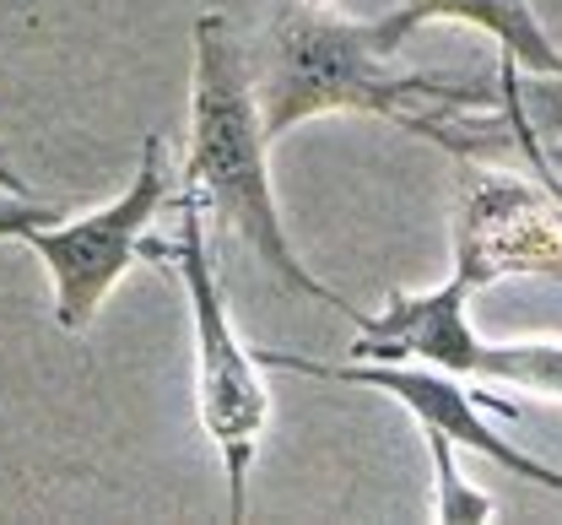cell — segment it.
<instances>
[{"instance_id": "3", "label": "cell", "mask_w": 562, "mask_h": 525, "mask_svg": "<svg viewBox=\"0 0 562 525\" xmlns=\"http://www.w3.org/2000/svg\"><path fill=\"white\" fill-rule=\"evenodd\" d=\"M173 266L184 277L190 293V320H195V401H201V428L211 434V445L222 450L227 466V510L233 521H244L249 510V460L260 450L266 417H271V390L260 379V358L238 342L233 320H227V299L211 266L206 244V206L184 201L179 217V244H173Z\"/></svg>"}, {"instance_id": "6", "label": "cell", "mask_w": 562, "mask_h": 525, "mask_svg": "<svg viewBox=\"0 0 562 525\" xmlns=\"http://www.w3.org/2000/svg\"><path fill=\"white\" fill-rule=\"evenodd\" d=\"M454 277L471 293L503 277L562 282V196L514 174H487L471 157H460Z\"/></svg>"}, {"instance_id": "4", "label": "cell", "mask_w": 562, "mask_h": 525, "mask_svg": "<svg viewBox=\"0 0 562 525\" xmlns=\"http://www.w3.org/2000/svg\"><path fill=\"white\" fill-rule=\"evenodd\" d=\"M471 288L449 277L432 293H390V303L368 320H357V364H432L443 375L519 384L562 395V347L558 342H482L465 320Z\"/></svg>"}, {"instance_id": "8", "label": "cell", "mask_w": 562, "mask_h": 525, "mask_svg": "<svg viewBox=\"0 0 562 525\" xmlns=\"http://www.w3.org/2000/svg\"><path fill=\"white\" fill-rule=\"evenodd\" d=\"M422 22H471L487 38H497L508 66H525L530 76H562V49L547 38V27H541L530 0H406L390 16L373 22L379 49L395 60L412 44V33Z\"/></svg>"}, {"instance_id": "13", "label": "cell", "mask_w": 562, "mask_h": 525, "mask_svg": "<svg viewBox=\"0 0 562 525\" xmlns=\"http://www.w3.org/2000/svg\"><path fill=\"white\" fill-rule=\"evenodd\" d=\"M547 163H552V168H562V142H552V147H547Z\"/></svg>"}, {"instance_id": "1", "label": "cell", "mask_w": 562, "mask_h": 525, "mask_svg": "<svg viewBox=\"0 0 562 525\" xmlns=\"http://www.w3.org/2000/svg\"><path fill=\"white\" fill-rule=\"evenodd\" d=\"M255 87L271 142L314 114H373L390 120L395 131L443 147L449 157H471L487 131V120H476L471 109L492 103L503 109L497 87L487 81L390 71L373 22H341L330 16V5H297V0H281L266 60L255 66Z\"/></svg>"}, {"instance_id": "14", "label": "cell", "mask_w": 562, "mask_h": 525, "mask_svg": "<svg viewBox=\"0 0 562 525\" xmlns=\"http://www.w3.org/2000/svg\"><path fill=\"white\" fill-rule=\"evenodd\" d=\"M297 5H330V0H297Z\"/></svg>"}, {"instance_id": "10", "label": "cell", "mask_w": 562, "mask_h": 525, "mask_svg": "<svg viewBox=\"0 0 562 525\" xmlns=\"http://www.w3.org/2000/svg\"><path fill=\"white\" fill-rule=\"evenodd\" d=\"M427 434V455H432V482H438V499H432V510H438V521H497V499H487L482 488H471L465 482V471H460V460H454V439L449 434H438V428H422Z\"/></svg>"}, {"instance_id": "5", "label": "cell", "mask_w": 562, "mask_h": 525, "mask_svg": "<svg viewBox=\"0 0 562 525\" xmlns=\"http://www.w3.org/2000/svg\"><path fill=\"white\" fill-rule=\"evenodd\" d=\"M162 201H168V163H162V136L151 131L140 142L136 179L120 201L81 212V217L38 223L22 238L55 282V325L60 331H87L98 320L114 282L140 260V238Z\"/></svg>"}, {"instance_id": "11", "label": "cell", "mask_w": 562, "mask_h": 525, "mask_svg": "<svg viewBox=\"0 0 562 525\" xmlns=\"http://www.w3.org/2000/svg\"><path fill=\"white\" fill-rule=\"evenodd\" d=\"M55 217H66V206H49V201H38V196H11V190H0V238H27L38 223H55Z\"/></svg>"}, {"instance_id": "12", "label": "cell", "mask_w": 562, "mask_h": 525, "mask_svg": "<svg viewBox=\"0 0 562 525\" xmlns=\"http://www.w3.org/2000/svg\"><path fill=\"white\" fill-rule=\"evenodd\" d=\"M0 190H11V196H33V190L22 185V174H11L5 163H0Z\"/></svg>"}, {"instance_id": "9", "label": "cell", "mask_w": 562, "mask_h": 525, "mask_svg": "<svg viewBox=\"0 0 562 525\" xmlns=\"http://www.w3.org/2000/svg\"><path fill=\"white\" fill-rule=\"evenodd\" d=\"M497 98H503V120H508L514 147H525L530 168L541 174V185L562 196V174H552V163H547V147L562 142V76H530L519 87V66L503 60Z\"/></svg>"}, {"instance_id": "2", "label": "cell", "mask_w": 562, "mask_h": 525, "mask_svg": "<svg viewBox=\"0 0 562 525\" xmlns=\"http://www.w3.org/2000/svg\"><path fill=\"white\" fill-rule=\"evenodd\" d=\"M190 157H184V179L190 190H201L206 206L227 233H238L255 260H266V271L286 282L292 293L314 303H330L351 320H362L341 293H330L292 249L281 206L271 196V136L260 120V87H255V60L249 49L233 38L222 11L195 16V98H190Z\"/></svg>"}, {"instance_id": "7", "label": "cell", "mask_w": 562, "mask_h": 525, "mask_svg": "<svg viewBox=\"0 0 562 525\" xmlns=\"http://www.w3.org/2000/svg\"><path fill=\"white\" fill-rule=\"evenodd\" d=\"M255 358H260V369H277V375L336 379V384L384 390V395H395L401 406L417 412L422 428H438V434H449L454 445L487 455L503 471H514V477H525V482H541L547 493L562 499V471H552V466L536 460V455L514 450L497 428H487L476 395L465 390L460 375H443V369H432V364H325V358H297V353H271V347H260Z\"/></svg>"}]
</instances>
